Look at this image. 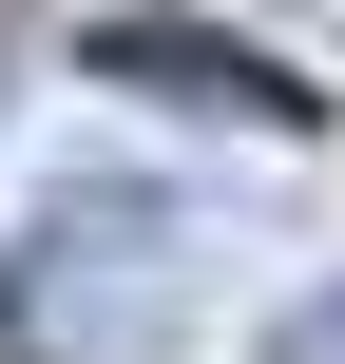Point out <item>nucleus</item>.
I'll list each match as a JSON object with an SVG mask.
<instances>
[{"label": "nucleus", "mask_w": 345, "mask_h": 364, "mask_svg": "<svg viewBox=\"0 0 345 364\" xmlns=\"http://www.w3.org/2000/svg\"><path fill=\"white\" fill-rule=\"evenodd\" d=\"M96 77L115 96H211V115H307V77H269V58H230V38H192V19H96Z\"/></svg>", "instance_id": "f257e3e1"}]
</instances>
